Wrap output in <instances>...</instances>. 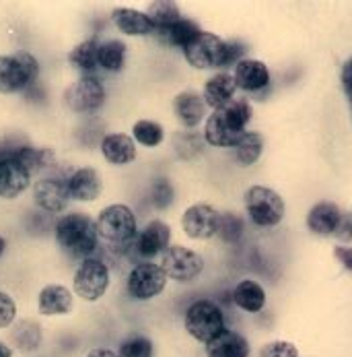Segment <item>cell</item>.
Instances as JSON below:
<instances>
[{
	"mask_svg": "<svg viewBox=\"0 0 352 357\" xmlns=\"http://www.w3.org/2000/svg\"><path fill=\"white\" fill-rule=\"evenodd\" d=\"M235 89H237V85H235L233 75H229V73H218V75H214L212 79L206 81V85H204V96H202V98H204L206 105L218 109V107H223V105H227V103L235 100V98H233V96H235Z\"/></svg>",
	"mask_w": 352,
	"mask_h": 357,
	"instance_id": "obj_23",
	"label": "cell"
},
{
	"mask_svg": "<svg viewBox=\"0 0 352 357\" xmlns=\"http://www.w3.org/2000/svg\"><path fill=\"white\" fill-rule=\"evenodd\" d=\"M342 215L344 213L336 203H317L307 215V227L317 236H334L342 221Z\"/></svg>",
	"mask_w": 352,
	"mask_h": 357,
	"instance_id": "obj_17",
	"label": "cell"
},
{
	"mask_svg": "<svg viewBox=\"0 0 352 357\" xmlns=\"http://www.w3.org/2000/svg\"><path fill=\"white\" fill-rule=\"evenodd\" d=\"M111 19L115 27L126 36H154V25L147 13L134 8H115L111 13Z\"/></svg>",
	"mask_w": 352,
	"mask_h": 357,
	"instance_id": "obj_25",
	"label": "cell"
},
{
	"mask_svg": "<svg viewBox=\"0 0 352 357\" xmlns=\"http://www.w3.org/2000/svg\"><path fill=\"white\" fill-rule=\"evenodd\" d=\"M97 52H99V42L91 38V40L81 42L79 46H74L72 52L68 54V60H70V64H72L77 70L85 73V77H93V73H95L97 66H99V56H97Z\"/></svg>",
	"mask_w": 352,
	"mask_h": 357,
	"instance_id": "obj_27",
	"label": "cell"
},
{
	"mask_svg": "<svg viewBox=\"0 0 352 357\" xmlns=\"http://www.w3.org/2000/svg\"><path fill=\"white\" fill-rule=\"evenodd\" d=\"M120 357H151L152 356V343L151 339L143 337V335H134L130 339H126L120 345Z\"/></svg>",
	"mask_w": 352,
	"mask_h": 357,
	"instance_id": "obj_34",
	"label": "cell"
},
{
	"mask_svg": "<svg viewBox=\"0 0 352 357\" xmlns=\"http://www.w3.org/2000/svg\"><path fill=\"white\" fill-rule=\"evenodd\" d=\"M4 250H6V242H4V238H0V258L4 255Z\"/></svg>",
	"mask_w": 352,
	"mask_h": 357,
	"instance_id": "obj_45",
	"label": "cell"
},
{
	"mask_svg": "<svg viewBox=\"0 0 352 357\" xmlns=\"http://www.w3.org/2000/svg\"><path fill=\"white\" fill-rule=\"evenodd\" d=\"M218 223H221L218 211L214 206L204 203L192 204L182 217L184 231L194 240H208V238L216 236L218 234Z\"/></svg>",
	"mask_w": 352,
	"mask_h": 357,
	"instance_id": "obj_12",
	"label": "cell"
},
{
	"mask_svg": "<svg viewBox=\"0 0 352 357\" xmlns=\"http://www.w3.org/2000/svg\"><path fill=\"white\" fill-rule=\"evenodd\" d=\"M161 268L167 279L173 281H192L204 268V260L198 252L186 246H169L161 260Z\"/></svg>",
	"mask_w": 352,
	"mask_h": 357,
	"instance_id": "obj_10",
	"label": "cell"
},
{
	"mask_svg": "<svg viewBox=\"0 0 352 357\" xmlns=\"http://www.w3.org/2000/svg\"><path fill=\"white\" fill-rule=\"evenodd\" d=\"M132 137L145 147H157L163 143L165 132H163V126L152 120H138L132 128Z\"/></svg>",
	"mask_w": 352,
	"mask_h": 357,
	"instance_id": "obj_33",
	"label": "cell"
},
{
	"mask_svg": "<svg viewBox=\"0 0 352 357\" xmlns=\"http://www.w3.org/2000/svg\"><path fill=\"white\" fill-rule=\"evenodd\" d=\"M17 322V304L15 300L0 291V328H10Z\"/></svg>",
	"mask_w": 352,
	"mask_h": 357,
	"instance_id": "obj_39",
	"label": "cell"
},
{
	"mask_svg": "<svg viewBox=\"0 0 352 357\" xmlns=\"http://www.w3.org/2000/svg\"><path fill=\"white\" fill-rule=\"evenodd\" d=\"M13 157H15L29 174H35V172L44 169L46 165H50L51 163V151L35 149V147H21V149L13 151Z\"/></svg>",
	"mask_w": 352,
	"mask_h": 357,
	"instance_id": "obj_32",
	"label": "cell"
},
{
	"mask_svg": "<svg viewBox=\"0 0 352 357\" xmlns=\"http://www.w3.org/2000/svg\"><path fill=\"white\" fill-rule=\"evenodd\" d=\"M99 66L109 73H120L126 62V44L120 40H107L99 44Z\"/></svg>",
	"mask_w": 352,
	"mask_h": 357,
	"instance_id": "obj_29",
	"label": "cell"
},
{
	"mask_svg": "<svg viewBox=\"0 0 352 357\" xmlns=\"http://www.w3.org/2000/svg\"><path fill=\"white\" fill-rule=\"evenodd\" d=\"M173 112L179 118V122L188 128L198 126L204 120V112H206V102L204 98L198 96L196 91H182L175 100H173Z\"/></svg>",
	"mask_w": 352,
	"mask_h": 357,
	"instance_id": "obj_24",
	"label": "cell"
},
{
	"mask_svg": "<svg viewBox=\"0 0 352 357\" xmlns=\"http://www.w3.org/2000/svg\"><path fill=\"white\" fill-rule=\"evenodd\" d=\"M186 331L200 343H210L225 331V316L218 304L198 300L186 312Z\"/></svg>",
	"mask_w": 352,
	"mask_h": 357,
	"instance_id": "obj_6",
	"label": "cell"
},
{
	"mask_svg": "<svg viewBox=\"0 0 352 357\" xmlns=\"http://www.w3.org/2000/svg\"><path fill=\"white\" fill-rule=\"evenodd\" d=\"M233 79H235V85L239 89L255 93V91H262L270 85V70L264 62L246 58V60H239L235 64Z\"/></svg>",
	"mask_w": 352,
	"mask_h": 357,
	"instance_id": "obj_15",
	"label": "cell"
},
{
	"mask_svg": "<svg viewBox=\"0 0 352 357\" xmlns=\"http://www.w3.org/2000/svg\"><path fill=\"white\" fill-rule=\"evenodd\" d=\"M56 240L74 258H93V252L99 246V234L95 221L85 213L64 215L56 225Z\"/></svg>",
	"mask_w": 352,
	"mask_h": 357,
	"instance_id": "obj_2",
	"label": "cell"
},
{
	"mask_svg": "<svg viewBox=\"0 0 352 357\" xmlns=\"http://www.w3.org/2000/svg\"><path fill=\"white\" fill-rule=\"evenodd\" d=\"M246 208L255 225L274 227L285 217V201L268 186H252L246 192Z\"/></svg>",
	"mask_w": 352,
	"mask_h": 357,
	"instance_id": "obj_7",
	"label": "cell"
},
{
	"mask_svg": "<svg viewBox=\"0 0 352 357\" xmlns=\"http://www.w3.org/2000/svg\"><path fill=\"white\" fill-rule=\"evenodd\" d=\"M109 287V268L99 258H87L74 273V294L85 302H97Z\"/></svg>",
	"mask_w": 352,
	"mask_h": 357,
	"instance_id": "obj_8",
	"label": "cell"
},
{
	"mask_svg": "<svg viewBox=\"0 0 352 357\" xmlns=\"http://www.w3.org/2000/svg\"><path fill=\"white\" fill-rule=\"evenodd\" d=\"M68 180L62 178H44L33 186V201L40 208L48 213H62L70 201Z\"/></svg>",
	"mask_w": 352,
	"mask_h": 357,
	"instance_id": "obj_13",
	"label": "cell"
},
{
	"mask_svg": "<svg viewBox=\"0 0 352 357\" xmlns=\"http://www.w3.org/2000/svg\"><path fill=\"white\" fill-rule=\"evenodd\" d=\"M101 153L115 165H126L136 159V145L134 139L126 132H111L105 135L101 141Z\"/></svg>",
	"mask_w": 352,
	"mask_h": 357,
	"instance_id": "obj_19",
	"label": "cell"
},
{
	"mask_svg": "<svg viewBox=\"0 0 352 357\" xmlns=\"http://www.w3.org/2000/svg\"><path fill=\"white\" fill-rule=\"evenodd\" d=\"M336 238H340L342 242H351L352 240V213H344L342 215V221H340V225H338V229H336V234H334Z\"/></svg>",
	"mask_w": 352,
	"mask_h": 357,
	"instance_id": "obj_40",
	"label": "cell"
},
{
	"mask_svg": "<svg viewBox=\"0 0 352 357\" xmlns=\"http://www.w3.org/2000/svg\"><path fill=\"white\" fill-rule=\"evenodd\" d=\"M0 357H13V347L0 341Z\"/></svg>",
	"mask_w": 352,
	"mask_h": 357,
	"instance_id": "obj_44",
	"label": "cell"
},
{
	"mask_svg": "<svg viewBox=\"0 0 352 357\" xmlns=\"http://www.w3.org/2000/svg\"><path fill=\"white\" fill-rule=\"evenodd\" d=\"M233 302H235V306H239L241 310L255 314V312H259L262 307L266 306V291L257 281L246 279L235 287Z\"/></svg>",
	"mask_w": 352,
	"mask_h": 357,
	"instance_id": "obj_28",
	"label": "cell"
},
{
	"mask_svg": "<svg viewBox=\"0 0 352 357\" xmlns=\"http://www.w3.org/2000/svg\"><path fill=\"white\" fill-rule=\"evenodd\" d=\"M70 197L81 203H91L101 195V176L95 167H79L68 178Z\"/></svg>",
	"mask_w": 352,
	"mask_h": 357,
	"instance_id": "obj_16",
	"label": "cell"
},
{
	"mask_svg": "<svg viewBox=\"0 0 352 357\" xmlns=\"http://www.w3.org/2000/svg\"><path fill=\"white\" fill-rule=\"evenodd\" d=\"M40 75V62L33 54L17 50L0 56V93H17L33 85Z\"/></svg>",
	"mask_w": 352,
	"mask_h": 357,
	"instance_id": "obj_4",
	"label": "cell"
},
{
	"mask_svg": "<svg viewBox=\"0 0 352 357\" xmlns=\"http://www.w3.org/2000/svg\"><path fill=\"white\" fill-rule=\"evenodd\" d=\"M64 102L77 114L97 112L105 103V87L97 77H81L66 89Z\"/></svg>",
	"mask_w": 352,
	"mask_h": 357,
	"instance_id": "obj_9",
	"label": "cell"
},
{
	"mask_svg": "<svg viewBox=\"0 0 352 357\" xmlns=\"http://www.w3.org/2000/svg\"><path fill=\"white\" fill-rule=\"evenodd\" d=\"M167 285V275L154 262H141L128 277V294L134 300H151Z\"/></svg>",
	"mask_w": 352,
	"mask_h": 357,
	"instance_id": "obj_11",
	"label": "cell"
},
{
	"mask_svg": "<svg viewBox=\"0 0 352 357\" xmlns=\"http://www.w3.org/2000/svg\"><path fill=\"white\" fill-rule=\"evenodd\" d=\"M151 199L157 208H167L171 204V201H173V186H171V182L167 178H159L152 184Z\"/></svg>",
	"mask_w": 352,
	"mask_h": 357,
	"instance_id": "obj_37",
	"label": "cell"
},
{
	"mask_svg": "<svg viewBox=\"0 0 352 357\" xmlns=\"http://www.w3.org/2000/svg\"><path fill=\"white\" fill-rule=\"evenodd\" d=\"M200 27H198V23L196 21H192V19H186V17H182L179 21H175L173 25H169V27H163V29H157L154 31V36L157 38H161L165 44H169V46H179V48H186L194 38H198L200 36Z\"/></svg>",
	"mask_w": 352,
	"mask_h": 357,
	"instance_id": "obj_26",
	"label": "cell"
},
{
	"mask_svg": "<svg viewBox=\"0 0 352 357\" xmlns=\"http://www.w3.org/2000/svg\"><path fill=\"white\" fill-rule=\"evenodd\" d=\"M85 357H120V354L107 347H97V349H91Z\"/></svg>",
	"mask_w": 352,
	"mask_h": 357,
	"instance_id": "obj_43",
	"label": "cell"
},
{
	"mask_svg": "<svg viewBox=\"0 0 352 357\" xmlns=\"http://www.w3.org/2000/svg\"><path fill=\"white\" fill-rule=\"evenodd\" d=\"M147 17L151 19V23L154 25V31H157V29L169 27L175 21H179L182 19V13H179V8H177L175 2L157 0V2H151V6L147 10Z\"/></svg>",
	"mask_w": 352,
	"mask_h": 357,
	"instance_id": "obj_31",
	"label": "cell"
},
{
	"mask_svg": "<svg viewBox=\"0 0 352 357\" xmlns=\"http://www.w3.org/2000/svg\"><path fill=\"white\" fill-rule=\"evenodd\" d=\"M202 147H204V141H202V135H198V132L177 135L175 149H177L179 157H184V159H192V157H196V155L202 153Z\"/></svg>",
	"mask_w": 352,
	"mask_h": 357,
	"instance_id": "obj_35",
	"label": "cell"
},
{
	"mask_svg": "<svg viewBox=\"0 0 352 357\" xmlns=\"http://www.w3.org/2000/svg\"><path fill=\"white\" fill-rule=\"evenodd\" d=\"M262 149H264V141H262L259 132L248 130V132L243 135V139L233 147V151H235V161L241 163V165H253V163L259 159Z\"/></svg>",
	"mask_w": 352,
	"mask_h": 357,
	"instance_id": "obj_30",
	"label": "cell"
},
{
	"mask_svg": "<svg viewBox=\"0 0 352 357\" xmlns=\"http://www.w3.org/2000/svg\"><path fill=\"white\" fill-rule=\"evenodd\" d=\"M6 155H8V153H6V151H2V149H0V161H2V159H4Z\"/></svg>",
	"mask_w": 352,
	"mask_h": 357,
	"instance_id": "obj_46",
	"label": "cell"
},
{
	"mask_svg": "<svg viewBox=\"0 0 352 357\" xmlns=\"http://www.w3.org/2000/svg\"><path fill=\"white\" fill-rule=\"evenodd\" d=\"M169 238H171V229L167 223L163 221H151L136 238V250L138 255L145 258L161 255L169 248Z\"/></svg>",
	"mask_w": 352,
	"mask_h": 357,
	"instance_id": "obj_18",
	"label": "cell"
},
{
	"mask_svg": "<svg viewBox=\"0 0 352 357\" xmlns=\"http://www.w3.org/2000/svg\"><path fill=\"white\" fill-rule=\"evenodd\" d=\"M8 339H10V345L17 351H21V354H33V351L40 349L42 339H44V333H42V326L35 320L23 318V320H17L10 326Z\"/></svg>",
	"mask_w": 352,
	"mask_h": 357,
	"instance_id": "obj_20",
	"label": "cell"
},
{
	"mask_svg": "<svg viewBox=\"0 0 352 357\" xmlns=\"http://www.w3.org/2000/svg\"><path fill=\"white\" fill-rule=\"evenodd\" d=\"M95 225H97L99 238L113 246H124L136 238V217L132 208L126 204L105 206L99 213Z\"/></svg>",
	"mask_w": 352,
	"mask_h": 357,
	"instance_id": "obj_5",
	"label": "cell"
},
{
	"mask_svg": "<svg viewBox=\"0 0 352 357\" xmlns=\"http://www.w3.org/2000/svg\"><path fill=\"white\" fill-rule=\"evenodd\" d=\"M206 356L208 357H248L250 345L248 341L233 331H223L216 335L210 343H206Z\"/></svg>",
	"mask_w": 352,
	"mask_h": 357,
	"instance_id": "obj_22",
	"label": "cell"
},
{
	"mask_svg": "<svg viewBox=\"0 0 352 357\" xmlns=\"http://www.w3.org/2000/svg\"><path fill=\"white\" fill-rule=\"evenodd\" d=\"M342 87H344V93L349 98V103H351L352 114V56L344 62V66H342Z\"/></svg>",
	"mask_w": 352,
	"mask_h": 357,
	"instance_id": "obj_41",
	"label": "cell"
},
{
	"mask_svg": "<svg viewBox=\"0 0 352 357\" xmlns=\"http://www.w3.org/2000/svg\"><path fill=\"white\" fill-rule=\"evenodd\" d=\"M241 52H243L241 44L225 42L210 31H200V36L194 38L184 48V56L188 64H192L194 68L206 70V68H223L237 62Z\"/></svg>",
	"mask_w": 352,
	"mask_h": 357,
	"instance_id": "obj_3",
	"label": "cell"
},
{
	"mask_svg": "<svg viewBox=\"0 0 352 357\" xmlns=\"http://www.w3.org/2000/svg\"><path fill=\"white\" fill-rule=\"evenodd\" d=\"M38 310L42 316H62L72 310V294L58 283L46 285L40 291L38 298Z\"/></svg>",
	"mask_w": 352,
	"mask_h": 357,
	"instance_id": "obj_21",
	"label": "cell"
},
{
	"mask_svg": "<svg viewBox=\"0 0 352 357\" xmlns=\"http://www.w3.org/2000/svg\"><path fill=\"white\" fill-rule=\"evenodd\" d=\"M241 231H243V223H241V217L239 215H223L221 217V223H218V234L223 236V240L227 242H237L241 238Z\"/></svg>",
	"mask_w": 352,
	"mask_h": 357,
	"instance_id": "obj_36",
	"label": "cell"
},
{
	"mask_svg": "<svg viewBox=\"0 0 352 357\" xmlns=\"http://www.w3.org/2000/svg\"><path fill=\"white\" fill-rule=\"evenodd\" d=\"M334 255H336V258L344 264V268L352 271V248H342V246H338V248L334 250Z\"/></svg>",
	"mask_w": 352,
	"mask_h": 357,
	"instance_id": "obj_42",
	"label": "cell"
},
{
	"mask_svg": "<svg viewBox=\"0 0 352 357\" xmlns=\"http://www.w3.org/2000/svg\"><path fill=\"white\" fill-rule=\"evenodd\" d=\"M252 120V105L248 100H233L214 109L204 126V141L212 147H235Z\"/></svg>",
	"mask_w": 352,
	"mask_h": 357,
	"instance_id": "obj_1",
	"label": "cell"
},
{
	"mask_svg": "<svg viewBox=\"0 0 352 357\" xmlns=\"http://www.w3.org/2000/svg\"><path fill=\"white\" fill-rule=\"evenodd\" d=\"M31 182V174L8 153L0 161V197L2 199H17L21 197Z\"/></svg>",
	"mask_w": 352,
	"mask_h": 357,
	"instance_id": "obj_14",
	"label": "cell"
},
{
	"mask_svg": "<svg viewBox=\"0 0 352 357\" xmlns=\"http://www.w3.org/2000/svg\"><path fill=\"white\" fill-rule=\"evenodd\" d=\"M259 357H299V351L289 341H272L262 347Z\"/></svg>",
	"mask_w": 352,
	"mask_h": 357,
	"instance_id": "obj_38",
	"label": "cell"
}]
</instances>
